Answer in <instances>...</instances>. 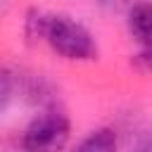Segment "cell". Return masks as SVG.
<instances>
[{
  "label": "cell",
  "instance_id": "cell-1",
  "mask_svg": "<svg viewBox=\"0 0 152 152\" xmlns=\"http://www.w3.org/2000/svg\"><path fill=\"white\" fill-rule=\"evenodd\" d=\"M43 40L69 62H93L97 59V43L93 33L66 14H48Z\"/></svg>",
  "mask_w": 152,
  "mask_h": 152
},
{
  "label": "cell",
  "instance_id": "cell-2",
  "mask_svg": "<svg viewBox=\"0 0 152 152\" xmlns=\"http://www.w3.org/2000/svg\"><path fill=\"white\" fill-rule=\"evenodd\" d=\"M69 135H71L69 119L62 112L50 109L31 119V124L24 128L21 150L24 152H62L69 142Z\"/></svg>",
  "mask_w": 152,
  "mask_h": 152
},
{
  "label": "cell",
  "instance_id": "cell-3",
  "mask_svg": "<svg viewBox=\"0 0 152 152\" xmlns=\"http://www.w3.org/2000/svg\"><path fill=\"white\" fill-rule=\"evenodd\" d=\"M128 31L142 50H152V5L133 2L128 10Z\"/></svg>",
  "mask_w": 152,
  "mask_h": 152
},
{
  "label": "cell",
  "instance_id": "cell-4",
  "mask_svg": "<svg viewBox=\"0 0 152 152\" xmlns=\"http://www.w3.org/2000/svg\"><path fill=\"white\" fill-rule=\"evenodd\" d=\"M116 150H119V140H116V133L112 128L90 131L74 147V152H116Z\"/></svg>",
  "mask_w": 152,
  "mask_h": 152
},
{
  "label": "cell",
  "instance_id": "cell-5",
  "mask_svg": "<svg viewBox=\"0 0 152 152\" xmlns=\"http://www.w3.org/2000/svg\"><path fill=\"white\" fill-rule=\"evenodd\" d=\"M12 93H14V83H12V76L0 69V114L7 109L10 100H12Z\"/></svg>",
  "mask_w": 152,
  "mask_h": 152
},
{
  "label": "cell",
  "instance_id": "cell-6",
  "mask_svg": "<svg viewBox=\"0 0 152 152\" xmlns=\"http://www.w3.org/2000/svg\"><path fill=\"white\" fill-rule=\"evenodd\" d=\"M133 152H152V131H147L138 138V142L133 145Z\"/></svg>",
  "mask_w": 152,
  "mask_h": 152
},
{
  "label": "cell",
  "instance_id": "cell-7",
  "mask_svg": "<svg viewBox=\"0 0 152 152\" xmlns=\"http://www.w3.org/2000/svg\"><path fill=\"white\" fill-rule=\"evenodd\" d=\"M142 71H152V50H142L140 55H135V59H133Z\"/></svg>",
  "mask_w": 152,
  "mask_h": 152
},
{
  "label": "cell",
  "instance_id": "cell-8",
  "mask_svg": "<svg viewBox=\"0 0 152 152\" xmlns=\"http://www.w3.org/2000/svg\"><path fill=\"white\" fill-rule=\"evenodd\" d=\"M102 5H107V7H114V5H121L124 0H100Z\"/></svg>",
  "mask_w": 152,
  "mask_h": 152
}]
</instances>
